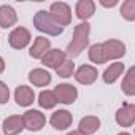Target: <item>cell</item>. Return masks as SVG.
I'll use <instances>...</instances> for the list:
<instances>
[{"mask_svg": "<svg viewBox=\"0 0 135 135\" xmlns=\"http://www.w3.org/2000/svg\"><path fill=\"white\" fill-rule=\"evenodd\" d=\"M89 33H91V26L88 22H81L78 26H75L73 30V40L67 46V54L70 57H76L81 54V51L84 48H88L89 45Z\"/></svg>", "mask_w": 135, "mask_h": 135, "instance_id": "1", "label": "cell"}, {"mask_svg": "<svg viewBox=\"0 0 135 135\" xmlns=\"http://www.w3.org/2000/svg\"><path fill=\"white\" fill-rule=\"evenodd\" d=\"M33 26H35L37 30H40L43 33H48V35H52V37H57L64 32V27H60L54 21V18L49 15V11H45V10H40L38 13H35Z\"/></svg>", "mask_w": 135, "mask_h": 135, "instance_id": "2", "label": "cell"}, {"mask_svg": "<svg viewBox=\"0 0 135 135\" xmlns=\"http://www.w3.org/2000/svg\"><path fill=\"white\" fill-rule=\"evenodd\" d=\"M49 15L54 18V21L60 26V27H65L72 22V11H70V7L64 3V2H56L51 5L49 8Z\"/></svg>", "mask_w": 135, "mask_h": 135, "instance_id": "3", "label": "cell"}, {"mask_svg": "<svg viewBox=\"0 0 135 135\" xmlns=\"http://www.w3.org/2000/svg\"><path fill=\"white\" fill-rule=\"evenodd\" d=\"M54 95H56V100L59 103H65V105H72L76 97H78V91L75 86L69 84V83H62V84H57L54 88Z\"/></svg>", "mask_w": 135, "mask_h": 135, "instance_id": "4", "label": "cell"}, {"mask_svg": "<svg viewBox=\"0 0 135 135\" xmlns=\"http://www.w3.org/2000/svg\"><path fill=\"white\" fill-rule=\"evenodd\" d=\"M102 45V52H103V59L111 60V59H119L126 54V45L119 40H107Z\"/></svg>", "mask_w": 135, "mask_h": 135, "instance_id": "5", "label": "cell"}, {"mask_svg": "<svg viewBox=\"0 0 135 135\" xmlns=\"http://www.w3.org/2000/svg\"><path fill=\"white\" fill-rule=\"evenodd\" d=\"M22 122H24V129H29V130H32V132H37V130H40V129L45 126L46 118H45V114H43L41 111H38V110H29V111L24 113Z\"/></svg>", "mask_w": 135, "mask_h": 135, "instance_id": "6", "label": "cell"}, {"mask_svg": "<svg viewBox=\"0 0 135 135\" xmlns=\"http://www.w3.org/2000/svg\"><path fill=\"white\" fill-rule=\"evenodd\" d=\"M30 32L26 29V27H16L10 37H8V41H10V46L15 48V49H22L26 48L29 43H30Z\"/></svg>", "mask_w": 135, "mask_h": 135, "instance_id": "7", "label": "cell"}, {"mask_svg": "<svg viewBox=\"0 0 135 135\" xmlns=\"http://www.w3.org/2000/svg\"><path fill=\"white\" fill-rule=\"evenodd\" d=\"M116 122L121 127H130L135 122V105L133 103H124L116 111Z\"/></svg>", "mask_w": 135, "mask_h": 135, "instance_id": "8", "label": "cell"}, {"mask_svg": "<svg viewBox=\"0 0 135 135\" xmlns=\"http://www.w3.org/2000/svg\"><path fill=\"white\" fill-rule=\"evenodd\" d=\"M72 121H73V116L70 111H67V110H57L51 114V126L57 130H65L67 127H70L72 126Z\"/></svg>", "mask_w": 135, "mask_h": 135, "instance_id": "9", "label": "cell"}, {"mask_svg": "<svg viewBox=\"0 0 135 135\" xmlns=\"http://www.w3.org/2000/svg\"><path fill=\"white\" fill-rule=\"evenodd\" d=\"M97 76H99V72L92 65H81L80 69L75 72V80L80 84H84V86L92 84L97 80Z\"/></svg>", "mask_w": 135, "mask_h": 135, "instance_id": "10", "label": "cell"}, {"mask_svg": "<svg viewBox=\"0 0 135 135\" xmlns=\"http://www.w3.org/2000/svg\"><path fill=\"white\" fill-rule=\"evenodd\" d=\"M51 49V41L46 38V37H37L33 40V45L30 46V57L33 59H43V56Z\"/></svg>", "mask_w": 135, "mask_h": 135, "instance_id": "11", "label": "cell"}, {"mask_svg": "<svg viewBox=\"0 0 135 135\" xmlns=\"http://www.w3.org/2000/svg\"><path fill=\"white\" fill-rule=\"evenodd\" d=\"M64 60H65V52H64L62 49H49V51L43 56L41 64H43L45 67H48V69H54V70H56Z\"/></svg>", "mask_w": 135, "mask_h": 135, "instance_id": "12", "label": "cell"}, {"mask_svg": "<svg viewBox=\"0 0 135 135\" xmlns=\"http://www.w3.org/2000/svg\"><path fill=\"white\" fill-rule=\"evenodd\" d=\"M15 99H16V103L19 107H29L35 100V92L29 86H19L15 91Z\"/></svg>", "mask_w": 135, "mask_h": 135, "instance_id": "13", "label": "cell"}, {"mask_svg": "<svg viewBox=\"0 0 135 135\" xmlns=\"http://www.w3.org/2000/svg\"><path fill=\"white\" fill-rule=\"evenodd\" d=\"M24 130V122L22 116H8L3 121V132L5 135H18Z\"/></svg>", "mask_w": 135, "mask_h": 135, "instance_id": "14", "label": "cell"}, {"mask_svg": "<svg viewBox=\"0 0 135 135\" xmlns=\"http://www.w3.org/2000/svg\"><path fill=\"white\" fill-rule=\"evenodd\" d=\"M75 13H76V16L81 21L86 22L89 18L94 16V13H95V3L92 2V0H80V2L76 3V7H75Z\"/></svg>", "mask_w": 135, "mask_h": 135, "instance_id": "15", "label": "cell"}, {"mask_svg": "<svg viewBox=\"0 0 135 135\" xmlns=\"http://www.w3.org/2000/svg\"><path fill=\"white\" fill-rule=\"evenodd\" d=\"M16 21H18V15H16L13 7H10V5L0 7V27L8 29V27L15 26Z\"/></svg>", "mask_w": 135, "mask_h": 135, "instance_id": "16", "label": "cell"}, {"mask_svg": "<svg viewBox=\"0 0 135 135\" xmlns=\"http://www.w3.org/2000/svg\"><path fill=\"white\" fill-rule=\"evenodd\" d=\"M99 129H100V119L97 116H84L80 121V129L78 130L84 135H92Z\"/></svg>", "mask_w": 135, "mask_h": 135, "instance_id": "17", "label": "cell"}, {"mask_svg": "<svg viewBox=\"0 0 135 135\" xmlns=\"http://www.w3.org/2000/svg\"><path fill=\"white\" fill-rule=\"evenodd\" d=\"M29 80L33 86L37 88H43V86H48L51 83V75L45 70V69H35L29 73Z\"/></svg>", "mask_w": 135, "mask_h": 135, "instance_id": "18", "label": "cell"}, {"mask_svg": "<svg viewBox=\"0 0 135 135\" xmlns=\"http://www.w3.org/2000/svg\"><path fill=\"white\" fill-rule=\"evenodd\" d=\"M124 72V64L122 62H114L103 72V81L107 84H113Z\"/></svg>", "mask_w": 135, "mask_h": 135, "instance_id": "19", "label": "cell"}, {"mask_svg": "<svg viewBox=\"0 0 135 135\" xmlns=\"http://www.w3.org/2000/svg\"><path fill=\"white\" fill-rule=\"evenodd\" d=\"M121 89H122V91L126 92V95H129V97L135 95V67L129 69L127 75H126L124 80H122Z\"/></svg>", "mask_w": 135, "mask_h": 135, "instance_id": "20", "label": "cell"}, {"mask_svg": "<svg viewBox=\"0 0 135 135\" xmlns=\"http://www.w3.org/2000/svg\"><path fill=\"white\" fill-rule=\"evenodd\" d=\"M38 103H40L41 108H46V110L54 108L56 103H57L54 92H52V91H43V92H40V95H38Z\"/></svg>", "mask_w": 135, "mask_h": 135, "instance_id": "21", "label": "cell"}, {"mask_svg": "<svg viewBox=\"0 0 135 135\" xmlns=\"http://www.w3.org/2000/svg\"><path fill=\"white\" fill-rule=\"evenodd\" d=\"M56 72H57V75L60 76V78H70L73 73H75V62L70 59V60H64L57 69H56Z\"/></svg>", "mask_w": 135, "mask_h": 135, "instance_id": "22", "label": "cell"}, {"mask_svg": "<svg viewBox=\"0 0 135 135\" xmlns=\"http://www.w3.org/2000/svg\"><path fill=\"white\" fill-rule=\"evenodd\" d=\"M121 16L126 21H133L135 19V0H126L121 7Z\"/></svg>", "mask_w": 135, "mask_h": 135, "instance_id": "23", "label": "cell"}, {"mask_svg": "<svg viewBox=\"0 0 135 135\" xmlns=\"http://www.w3.org/2000/svg\"><path fill=\"white\" fill-rule=\"evenodd\" d=\"M89 59L94 62V64H103L105 59H103V52H102V45L100 43H95L89 48Z\"/></svg>", "mask_w": 135, "mask_h": 135, "instance_id": "24", "label": "cell"}, {"mask_svg": "<svg viewBox=\"0 0 135 135\" xmlns=\"http://www.w3.org/2000/svg\"><path fill=\"white\" fill-rule=\"evenodd\" d=\"M10 100V89L3 81H0V105H3Z\"/></svg>", "mask_w": 135, "mask_h": 135, "instance_id": "25", "label": "cell"}, {"mask_svg": "<svg viewBox=\"0 0 135 135\" xmlns=\"http://www.w3.org/2000/svg\"><path fill=\"white\" fill-rule=\"evenodd\" d=\"M100 5H103V7H114V5H118V0H110V2H107V0H100Z\"/></svg>", "mask_w": 135, "mask_h": 135, "instance_id": "26", "label": "cell"}, {"mask_svg": "<svg viewBox=\"0 0 135 135\" xmlns=\"http://www.w3.org/2000/svg\"><path fill=\"white\" fill-rule=\"evenodd\" d=\"M5 70V60L2 59V57H0V73H2Z\"/></svg>", "mask_w": 135, "mask_h": 135, "instance_id": "27", "label": "cell"}, {"mask_svg": "<svg viewBox=\"0 0 135 135\" xmlns=\"http://www.w3.org/2000/svg\"><path fill=\"white\" fill-rule=\"evenodd\" d=\"M67 135H84V133H81L80 130H72V132H69Z\"/></svg>", "mask_w": 135, "mask_h": 135, "instance_id": "28", "label": "cell"}, {"mask_svg": "<svg viewBox=\"0 0 135 135\" xmlns=\"http://www.w3.org/2000/svg\"><path fill=\"white\" fill-rule=\"evenodd\" d=\"M118 135H130V133H127V132H121V133H118Z\"/></svg>", "mask_w": 135, "mask_h": 135, "instance_id": "29", "label": "cell"}]
</instances>
